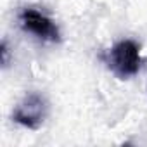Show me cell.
<instances>
[{
	"label": "cell",
	"instance_id": "cell-1",
	"mask_svg": "<svg viewBox=\"0 0 147 147\" xmlns=\"http://www.w3.org/2000/svg\"><path fill=\"white\" fill-rule=\"evenodd\" d=\"M104 61L116 78L128 80L135 76L140 69V47L133 40H121L107 50Z\"/></svg>",
	"mask_w": 147,
	"mask_h": 147
},
{
	"label": "cell",
	"instance_id": "cell-4",
	"mask_svg": "<svg viewBox=\"0 0 147 147\" xmlns=\"http://www.w3.org/2000/svg\"><path fill=\"white\" fill-rule=\"evenodd\" d=\"M2 64H4V66L9 64V49H7V42L2 43Z\"/></svg>",
	"mask_w": 147,
	"mask_h": 147
},
{
	"label": "cell",
	"instance_id": "cell-3",
	"mask_svg": "<svg viewBox=\"0 0 147 147\" xmlns=\"http://www.w3.org/2000/svg\"><path fill=\"white\" fill-rule=\"evenodd\" d=\"M19 24L26 33L35 35L42 42H50V43L61 42V33L57 24L49 16H45L36 9H31V7L23 9L19 12Z\"/></svg>",
	"mask_w": 147,
	"mask_h": 147
},
{
	"label": "cell",
	"instance_id": "cell-2",
	"mask_svg": "<svg viewBox=\"0 0 147 147\" xmlns=\"http://www.w3.org/2000/svg\"><path fill=\"white\" fill-rule=\"evenodd\" d=\"M47 114H49V104L45 97L36 92H31L16 106L12 113V121L30 130H38L43 125Z\"/></svg>",
	"mask_w": 147,
	"mask_h": 147
}]
</instances>
